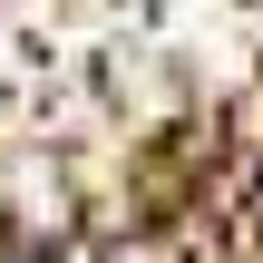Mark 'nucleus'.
<instances>
[{"label": "nucleus", "instance_id": "obj_1", "mask_svg": "<svg viewBox=\"0 0 263 263\" xmlns=\"http://www.w3.org/2000/svg\"><path fill=\"white\" fill-rule=\"evenodd\" d=\"M244 263H263V195H254V224H244Z\"/></svg>", "mask_w": 263, "mask_h": 263}]
</instances>
